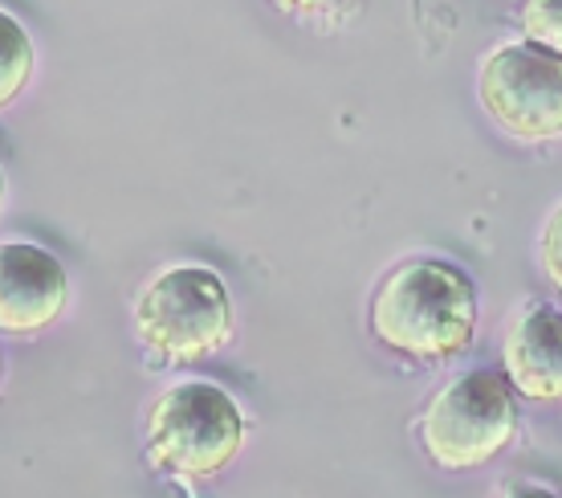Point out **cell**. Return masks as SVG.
<instances>
[{
  "mask_svg": "<svg viewBox=\"0 0 562 498\" xmlns=\"http://www.w3.org/2000/svg\"><path fill=\"white\" fill-rule=\"evenodd\" d=\"M371 335L412 359L461 356L477 331V286L440 257L395 266L371 299Z\"/></svg>",
  "mask_w": 562,
  "mask_h": 498,
  "instance_id": "obj_1",
  "label": "cell"
},
{
  "mask_svg": "<svg viewBox=\"0 0 562 498\" xmlns=\"http://www.w3.org/2000/svg\"><path fill=\"white\" fill-rule=\"evenodd\" d=\"M135 331L164 364H200L233 335V302L209 266H171L135 299Z\"/></svg>",
  "mask_w": 562,
  "mask_h": 498,
  "instance_id": "obj_2",
  "label": "cell"
},
{
  "mask_svg": "<svg viewBox=\"0 0 562 498\" xmlns=\"http://www.w3.org/2000/svg\"><path fill=\"white\" fill-rule=\"evenodd\" d=\"M245 445V417L225 388L188 380L147 409V454L176 478H216Z\"/></svg>",
  "mask_w": 562,
  "mask_h": 498,
  "instance_id": "obj_3",
  "label": "cell"
},
{
  "mask_svg": "<svg viewBox=\"0 0 562 498\" xmlns=\"http://www.w3.org/2000/svg\"><path fill=\"white\" fill-rule=\"evenodd\" d=\"M518 388L490 368L464 372L440 388L424 409L420 442L440 471L490 466L518 433Z\"/></svg>",
  "mask_w": 562,
  "mask_h": 498,
  "instance_id": "obj_4",
  "label": "cell"
},
{
  "mask_svg": "<svg viewBox=\"0 0 562 498\" xmlns=\"http://www.w3.org/2000/svg\"><path fill=\"white\" fill-rule=\"evenodd\" d=\"M481 107L514 140H559L562 135V54L535 42L493 49L477 78Z\"/></svg>",
  "mask_w": 562,
  "mask_h": 498,
  "instance_id": "obj_5",
  "label": "cell"
},
{
  "mask_svg": "<svg viewBox=\"0 0 562 498\" xmlns=\"http://www.w3.org/2000/svg\"><path fill=\"white\" fill-rule=\"evenodd\" d=\"M66 270L49 250L29 242L0 245V331L37 335L66 311Z\"/></svg>",
  "mask_w": 562,
  "mask_h": 498,
  "instance_id": "obj_6",
  "label": "cell"
},
{
  "mask_svg": "<svg viewBox=\"0 0 562 498\" xmlns=\"http://www.w3.org/2000/svg\"><path fill=\"white\" fill-rule=\"evenodd\" d=\"M509 385L526 400H562V311H521L502 343Z\"/></svg>",
  "mask_w": 562,
  "mask_h": 498,
  "instance_id": "obj_7",
  "label": "cell"
},
{
  "mask_svg": "<svg viewBox=\"0 0 562 498\" xmlns=\"http://www.w3.org/2000/svg\"><path fill=\"white\" fill-rule=\"evenodd\" d=\"M33 74V42L16 16L0 13V111L21 99Z\"/></svg>",
  "mask_w": 562,
  "mask_h": 498,
  "instance_id": "obj_8",
  "label": "cell"
},
{
  "mask_svg": "<svg viewBox=\"0 0 562 498\" xmlns=\"http://www.w3.org/2000/svg\"><path fill=\"white\" fill-rule=\"evenodd\" d=\"M521 37L562 54V0H521Z\"/></svg>",
  "mask_w": 562,
  "mask_h": 498,
  "instance_id": "obj_9",
  "label": "cell"
},
{
  "mask_svg": "<svg viewBox=\"0 0 562 498\" xmlns=\"http://www.w3.org/2000/svg\"><path fill=\"white\" fill-rule=\"evenodd\" d=\"M538 254H542V270L550 274V283L562 290V200L554 204V213L547 217V225H542Z\"/></svg>",
  "mask_w": 562,
  "mask_h": 498,
  "instance_id": "obj_10",
  "label": "cell"
},
{
  "mask_svg": "<svg viewBox=\"0 0 562 498\" xmlns=\"http://www.w3.org/2000/svg\"><path fill=\"white\" fill-rule=\"evenodd\" d=\"M0 200H4V176H0Z\"/></svg>",
  "mask_w": 562,
  "mask_h": 498,
  "instance_id": "obj_11",
  "label": "cell"
}]
</instances>
